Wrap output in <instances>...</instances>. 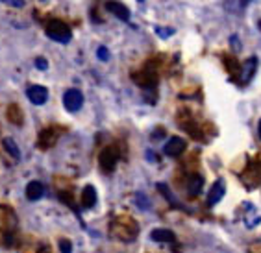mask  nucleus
<instances>
[{"mask_svg": "<svg viewBox=\"0 0 261 253\" xmlns=\"http://www.w3.org/2000/svg\"><path fill=\"white\" fill-rule=\"evenodd\" d=\"M106 10L110 11V13H113V15L117 17V19L121 20H130V10L126 8L124 4H121V2H115V0H110L108 4H106Z\"/></svg>", "mask_w": 261, "mask_h": 253, "instance_id": "5", "label": "nucleus"}, {"mask_svg": "<svg viewBox=\"0 0 261 253\" xmlns=\"http://www.w3.org/2000/svg\"><path fill=\"white\" fill-rule=\"evenodd\" d=\"M82 204L84 207H93L96 204V190L93 187H86L84 194H82Z\"/></svg>", "mask_w": 261, "mask_h": 253, "instance_id": "13", "label": "nucleus"}, {"mask_svg": "<svg viewBox=\"0 0 261 253\" xmlns=\"http://www.w3.org/2000/svg\"><path fill=\"white\" fill-rule=\"evenodd\" d=\"M152 240H156V242H174V233H172L171 229H154L150 233Z\"/></svg>", "mask_w": 261, "mask_h": 253, "instance_id": "10", "label": "nucleus"}, {"mask_svg": "<svg viewBox=\"0 0 261 253\" xmlns=\"http://www.w3.org/2000/svg\"><path fill=\"white\" fill-rule=\"evenodd\" d=\"M256 69H257V60H256V58L246 60L245 63H243L241 74H239V81H241L243 85L248 83V81L254 78V72H256Z\"/></svg>", "mask_w": 261, "mask_h": 253, "instance_id": "6", "label": "nucleus"}, {"mask_svg": "<svg viewBox=\"0 0 261 253\" xmlns=\"http://www.w3.org/2000/svg\"><path fill=\"white\" fill-rule=\"evenodd\" d=\"M45 194V187L41 181H30V183L26 185V198L35 202V200H39L41 196Z\"/></svg>", "mask_w": 261, "mask_h": 253, "instance_id": "9", "label": "nucleus"}, {"mask_svg": "<svg viewBox=\"0 0 261 253\" xmlns=\"http://www.w3.org/2000/svg\"><path fill=\"white\" fill-rule=\"evenodd\" d=\"M98 60H110V52H108V48H104V46H100L98 48Z\"/></svg>", "mask_w": 261, "mask_h": 253, "instance_id": "16", "label": "nucleus"}, {"mask_svg": "<svg viewBox=\"0 0 261 253\" xmlns=\"http://www.w3.org/2000/svg\"><path fill=\"white\" fill-rule=\"evenodd\" d=\"M117 159H119V154H117V150H115V148H106L104 152H102V155H100V164H102V168L108 170V172H111V170L115 168Z\"/></svg>", "mask_w": 261, "mask_h": 253, "instance_id": "7", "label": "nucleus"}, {"mask_svg": "<svg viewBox=\"0 0 261 253\" xmlns=\"http://www.w3.org/2000/svg\"><path fill=\"white\" fill-rule=\"evenodd\" d=\"M139 2H143V0H139Z\"/></svg>", "mask_w": 261, "mask_h": 253, "instance_id": "21", "label": "nucleus"}, {"mask_svg": "<svg viewBox=\"0 0 261 253\" xmlns=\"http://www.w3.org/2000/svg\"><path fill=\"white\" fill-rule=\"evenodd\" d=\"M60 249L61 253H70L72 251V244L69 240H60Z\"/></svg>", "mask_w": 261, "mask_h": 253, "instance_id": "15", "label": "nucleus"}, {"mask_svg": "<svg viewBox=\"0 0 261 253\" xmlns=\"http://www.w3.org/2000/svg\"><path fill=\"white\" fill-rule=\"evenodd\" d=\"M2 2H8L10 6H15V8H22L24 6V0H2Z\"/></svg>", "mask_w": 261, "mask_h": 253, "instance_id": "18", "label": "nucleus"}, {"mask_svg": "<svg viewBox=\"0 0 261 253\" xmlns=\"http://www.w3.org/2000/svg\"><path fill=\"white\" fill-rule=\"evenodd\" d=\"M46 35L56 43H69L70 41V28L60 19H50L46 22Z\"/></svg>", "mask_w": 261, "mask_h": 253, "instance_id": "1", "label": "nucleus"}, {"mask_svg": "<svg viewBox=\"0 0 261 253\" xmlns=\"http://www.w3.org/2000/svg\"><path fill=\"white\" fill-rule=\"evenodd\" d=\"M4 148L6 152L11 155V157H15V159H20V152H19V146L15 144V140L10 139V137H6L4 139Z\"/></svg>", "mask_w": 261, "mask_h": 253, "instance_id": "14", "label": "nucleus"}, {"mask_svg": "<svg viewBox=\"0 0 261 253\" xmlns=\"http://www.w3.org/2000/svg\"><path fill=\"white\" fill-rule=\"evenodd\" d=\"M26 96H28V100H30L32 104L43 105L46 100H48V91H46V87H43V85H32V87H28V91H26Z\"/></svg>", "mask_w": 261, "mask_h": 253, "instance_id": "3", "label": "nucleus"}, {"mask_svg": "<svg viewBox=\"0 0 261 253\" xmlns=\"http://www.w3.org/2000/svg\"><path fill=\"white\" fill-rule=\"evenodd\" d=\"M184 150H186V140L180 139V137H172V139L165 144L163 152H165V155H169V157H178V155L184 154Z\"/></svg>", "mask_w": 261, "mask_h": 253, "instance_id": "4", "label": "nucleus"}, {"mask_svg": "<svg viewBox=\"0 0 261 253\" xmlns=\"http://www.w3.org/2000/svg\"><path fill=\"white\" fill-rule=\"evenodd\" d=\"M63 105H65L67 111L74 113V111H78L84 105V95L78 89H69L63 95Z\"/></svg>", "mask_w": 261, "mask_h": 253, "instance_id": "2", "label": "nucleus"}, {"mask_svg": "<svg viewBox=\"0 0 261 253\" xmlns=\"http://www.w3.org/2000/svg\"><path fill=\"white\" fill-rule=\"evenodd\" d=\"M202 187H204V179H202V176H198V174L191 176L189 181H187V190H189L191 196H198Z\"/></svg>", "mask_w": 261, "mask_h": 253, "instance_id": "11", "label": "nucleus"}, {"mask_svg": "<svg viewBox=\"0 0 261 253\" xmlns=\"http://www.w3.org/2000/svg\"><path fill=\"white\" fill-rule=\"evenodd\" d=\"M252 0H224V8L231 13H239V11L246 10V6Z\"/></svg>", "mask_w": 261, "mask_h": 253, "instance_id": "12", "label": "nucleus"}, {"mask_svg": "<svg viewBox=\"0 0 261 253\" xmlns=\"http://www.w3.org/2000/svg\"><path fill=\"white\" fill-rule=\"evenodd\" d=\"M35 67L39 70H45L46 67H48V63H46V60H43V58H37V60H35Z\"/></svg>", "mask_w": 261, "mask_h": 253, "instance_id": "17", "label": "nucleus"}, {"mask_svg": "<svg viewBox=\"0 0 261 253\" xmlns=\"http://www.w3.org/2000/svg\"><path fill=\"white\" fill-rule=\"evenodd\" d=\"M257 133H259V139H261V120H259V126H257Z\"/></svg>", "mask_w": 261, "mask_h": 253, "instance_id": "20", "label": "nucleus"}, {"mask_svg": "<svg viewBox=\"0 0 261 253\" xmlns=\"http://www.w3.org/2000/svg\"><path fill=\"white\" fill-rule=\"evenodd\" d=\"M156 32L161 35V37H169V35H171L174 30H172V28H169V30H163V28H156Z\"/></svg>", "mask_w": 261, "mask_h": 253, "instance_id": "19", "label": "nucleus"}, {"mask_svg": "<svg viewBox=\"0 0 261 253\" xmlns=\"http://www.w3.org/2000/svg\"><path fill=\"white\" fill-rule=\"evenodd\" d=\"M224 196V181L222 179H217L215 183L211 185L210 192H207V205H215L219 204Z\"/></svg>", "mask_w": 261, "mask_h": 253, "instance_id": "8", "label": "nucleus"}]
</instances>
